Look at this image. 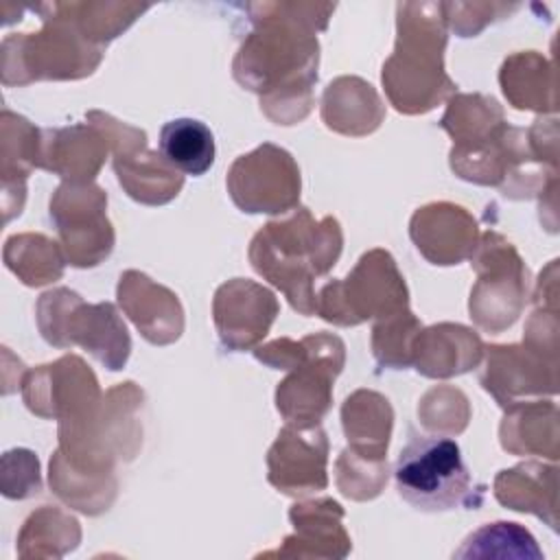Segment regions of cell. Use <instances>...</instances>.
<instances>
[{"label":"cell","mask_w":560,"mask_h":560,"mask_svg":"<svg viewBox=\"0 0 560 560\" xmlns=\"http://www.w3.org/2000/svg\"><path fill=\"white\" fill-rule=\"evenodd\" d=\"M61 306L66 315L42 295L37 315H50V322H39L44 339L57 348L81 343L90 350L105 368L120 370L129 357V335L125 324L112 304L85 306L74 291L59 289Z\"/></svg>","instance_id":"obj_3"},{"label":"cell","mask_w":560,"mask_h":560,"mask_svg":"<svg viewBox=\"0 0 560 560\" xmlns=\"http://www.w3.org/2000/svg\"><path fill=\"white\" fill-rule=\"evenodd\" d=\"M4 260L7 267L28 287L52 282L61 276L63 269V258L55 243L42 234L11 236L4 247Z\"/></svg>","instance_id":"obj_12"},{"label":"cell","mask_w":560,"mask_h":560,"mask_svg":"<svg viewBox=\"0 0 560 560\" xmlns=\"http://www.w3.org/2000/svg\"><path fill=\"white\" fill-rule=\"evenodd\" d=\"M107 203L105 195H98L85 212H79L77 184H63L50 199V219L57 223L59 236L68 252L70 265L92 267L96 258L103 260L112 252L114 232L103 214Z\"/></svg>","instance_id":"obj_6"},{"label":"cell","mask_w":560,"mask_h":560,"mask_svg":"<svg viewBox=\"0 0 560 560\" xmlns=\"http://www.w3.org/2000/svg\"><path fill=\"white\" fill-rule=\"evenodd\" d=\"M413 328H418V319L407 308L392 313L389 319L376 324L372 339L376 361L394 370L409 365L413 352Z\"/></svg>","instance_id":"obj_13"},{"label":"cell","mask_w":560,"mask_h":560,"mask_svg":"<svg viewBox=\"0 0 560 560\" xmlns=\"http://www.w3.org/2000/svg\"><path fill=\"white\" fill-rule=\"evenodd\" d=\"M341 252V230L332 217L313 221L302 208L282 223L265 225L252 241L249 258L258 273L284 291L291 306L313 315V276L326 273Z\"/></svg>","instance_id":"obj_1"},{"label":"cell","mask_w":560,"mask_h":560,"mask_svg":"<svg viewBox=\"0 0 560 560\" xmlns=\"http://www.w3.org/2000/svg\"><path fill=\"white\" fill-rule=\"evenodd\" d=\"M341 516V505L330 499L293 505L291 521L295 523L298 536L287 538L284 542H298V551H293V556H304L306 545H311L306 556H313V540L322 538L337 558H343L350 551V540L339 523Z\"/></svg>","instance_id":"obj_11"},{"label":"cell","mask_w":560,"mask_h":560,"mask_svg":"<svg viewBox=\"0 0 560 560\" xmlns=\"http://www.w3.org/2000/svg\"><path fill=\"white\" fill-rule=\"evenodd\" d=\"M228 188L243 212H284L298 203L300 171L287 151L262 144L232 164Z\"/></svg>","instance_id":"obj_5"},{"label":"cell","mask_w":560,"mask_h":560,"mask_svg":"<svg viewBox=\"0 0 560 560\" xmlns=\"http://www.w3.org/2000/svg\"><path fill=\"white\" fill-rule=\"evenodd\" d=\"M304 354L276 392L278 411L300 429L315 427L330 407V383L343 365V343L332 335L304 337Z\"/></svg>","instance_id":"obj_4"},{"label":"cell","mask_w":560,"mask_h":560,"mask_svg":"<svg viewBox=\"0 0 560 560\" xmlns=\"http://www.w3.org/2000/svg\"><path fill=\"white\" fill-rule=\"evenodd\" d=\"M160 153L175 171L199 177L214 164V136L197 118H175L160 129Z\"/></svg>","instance_id":"obj_9"},{"label":"cell","mask_w":560,"mask_h":560,"mask_svg":"<svg viewBox=\"0 0 560 560\" xmlns=\"http://www.w3.org/2000/svg\"><path fill=\"white\" fill-rule=\"evenodd\" d=\"M328 442L315 424L308 433L282 429L269 451V481L287 494H306L326 488Z\"/></svg>","instance_id":"obj_8"},{"label":"cell","mask_w":560,"mask_h":560,"mask_svg":"<svg viewBox=\"0 0 560 560\" xmlns=\"http://www.w3.org/2000/svg\"><path fill=\"white\" fill-rule=\"evenodd\" d=\"M276 313L273 293L252 280H230L214 295V324L221 343L230 350L249 348L265 337Z\"/></svg>","instance_id":"obj_7"},{"label":"cell","mask_w":560,"mask_h":560,"mask_svg":"<svg viewBox=\"0 0 560 560\" xmlns=\"http://www.w3.org/2000/svg\"><path fill=\"white\" fill-rule=\"evenodd\" d=\"M394 479L398 494L422 512H446L462 505H477L472 479L451 438L409 435L400 448Z\"/></svg>","instance_id":"obj_2"},{"label":"cell","mask_w":560,"mask_h":560,"mask_svg":"<svg viewBox=\"0 0 560 560\" xmlns=\"http://www.w3.org/2000/svg\"><path fill=\"white\" fill-rule=\"evenodd\" d=\"M140 144H144V142H140ZM140 144H136V147H140ZM131 151H133V147L116 151V162H114L118 182L142 173V177L125 184V190L129 192V197H133L136 201H142V203H164V201L173 199L177 195V190L182 188V177L177 175V171L162 155H155L151 151L147 153V160L140 164L133 160Z\"/></svg>","instance_id":"obj_10"}]
</instances>
